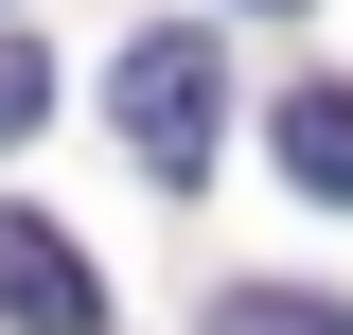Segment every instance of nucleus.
Here are the masks:
<instances>
[{
  "instance_id": "f257e3e1",
  "label": "nucleus",
  "mask_w": 353,
  "mask_h": 335,
  "mask_svg": "<svg viewBox=\"0 0 353 335\" xmlns=\"http://www.w3.org/2000/svg\"><path fill=\"white\" fill-rule=\"evenodd\" d=\"M106 124H124L141 176H212V141H230V53H212V36H141L124 71H106Z\"/></svg>"
},
{
  "instance_id": "f03ea898",
  "label": "nucleus",
  "mask_w": 353,
  "mask_h": 335,
  "mask_svg": "<svg viewBox=\"0 0 353 335\" xmlns=\"http://www.w3.org/2000/svg\"><path fill=\"white\" fill-rule=\"evenodd\" d=\"M0 318H18V335H106V283H88V247H71V230L0 212Z\"/></svg>"
},
{
  "instance_id": "7ed1b4c3",
  "label": "nucleus",
  "mask_w": 353,
  "mask_h": 335,
  "mask_svg": "<svg viewBox=\"0 0 353 335\" xmlns=\"http://www.w3.org/2000/svg\"><path fill=\"white\" fill-rule=\"evenodd\" d=\"M283 176H301L318 212H353V88H336V71L283 88Z\"/></svg>"
},
{
  "instance_id": "20e7f679",
  "label": "nucleus",
  "mask_w": 353,
  "mask_h": 335,
  "mask_svg": "<svg viewBox=\"0 0 353 335\" xmlns=\"http://www.w3.org/2000/svg\"><path fill=\"white\" fill-rule=\"evenodd\" d=\"M212 335H353V300H301V283H230Z\"/></svg>"
},
{
  "instance_id": "39448f33",
  "label": "nucleus",
  "mask_w": 353,
  "mask_h": 335,
  "mask_svg": "<svg viewBox=\"0 0 353 335\" xmlns=\"http://www.w3.org/2000/svg\"><path fill=\"white\" fill-rule=\"evenodd\" d=\"M36 124H53V53H36V36H0V141H36Z\"/></svg>"
}]
</instances>
